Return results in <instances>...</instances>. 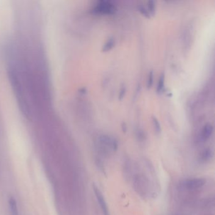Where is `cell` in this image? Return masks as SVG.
Here are the masks:
<instances>
[{
    "label": "cell",
    "instance_id": "obj_1",
    "mask_svg": "<svg viewBox=\"0 0 215 215\" xmlns=\"http://www.w3.org/2000/svg\"><path fill=\"white\" fill-rule=\"evenodd\" d=\"M99 148L102 154H108L110 151H115L118 148V142L112 137L107 135H102L99 138Z\"/></svg>",
    "mask_w": 215,
    "mask_h": 215
},
{
    "label": "cell",
    "instance_id": "obj_2",
    "mask_svg": "<svg viewBox=\"0 0 215 215\" xmlns=\"http://www.w3.org/2000/svg\"><path fill=\"white\" fill-rule=\"evenodd\" d=\"M206 184V181L202 178L188 179L181 183V187L186 190H195L203 187Z\"/></svg>",
    "mask_w": 215,
    "mask_h": 215
},
{
    "label": "cell",
    "instance_id": "obj_3",
    "mask_svg": "<svg viewBox=\"0 0 215 215\" xmlns=\"http://www.w3.org/2000/svg\"><path fill=\"white\" fill-rule=\"evenodd\" d=\"M116 10L115 7L110 2L101 1L96 5L94 11L101 14H113Z\"/></svg>",
    "mask_w": 215,
    "mask_h": 215
},
{
    "label": "cell",
    "instance_id": "obj_4",
    "mask_svg": "<svg viewBox=\"0 0 215 215\" xmlns=\"http://www.w3.org/2000/svg\"><path fill=\"white\" fill-rule=\"evenodd\" d=\"M93 192L95 193L97 202L98 203H99V206H101L103 215H110V212L109 210L107 202L105 199V198L104 197L103 194L102 193L101 190L95 185L93 186Z\"/></svg>",
    "mask_w": 215,
    "mask_h": 215
},
{
    "label": "cell",
    "instance_id": "obj_5",
    "mask_svg": "<svg viewBox=\"0 0 215 215\" xmlns=\"http://www.w3.org/2000/svg\"><path fill=\"white\" fill-rule=\"evenodd\" d=\"M148 181L143 175L136 176L134 180V186L136 190L138 192L139 194L143 195L146 194L148 190Z\"/></svg>",
    "mask_w": 215,
    "mask_h": 215
},
{
    "label": "cell",
    "instance_id": "obj_6",
    "mask_svg": "<svg viewBox=\"0 0 215 215\" xmlns=\"http://www.w3.org/2000/svg\"><path fill=\"white\" fill-rule=\"evenodd\" d=\"M213 132V127L210 124H206L204 128L202 129L201 134V138L203 141L208 140L210 136L212 135Z\"/></svg>",
    "mask_w": 215,
    "mask_h": 215
},
{
    "label": "cell",
    "instance_id": "obj_7",
    "mask_svg": "<svg viewBox=\"0 0 215 215\" xmlns=\"http://www.w3.org/2000/svg\"><path fill=\"white\" fill-rule=\"evenodd\" d=\"M8 204H9L10 214L11 215H19L16 201H15L14 198L10 197L9 198Z\"/></svg>",
    "mask_w": 215,
    "mask_h": 215
},
{
    "label": "cell",
    "instance_id": "obj_8",
    "mask_svg": "<svg viewBox=\"0 0 215 215\" xmlns=\"http://www.w3.org/2000/svg\"><path fill=\"white\" fill-rule=\"evenodd\" d=\"M213 153L212 150L209 148H207L202 152L201 155V160L204 162H208L213 158Z\"/></svg>",
    "mask_w": 215,
    "mask_h": 215
},
{
    "label": "cell",
    "instance_id": "obj_9",
    "mask_svg": "<svg viewBox=\"0 0 215 215\" xmlns=\"http://www.w3.org/2000/svg\"><path fill=\"white\" fill-rule=\"evenodd\" d=\"M115 44V41L114 38H110L109 40H108L105 44L104 45L102 50L103 51H107L110 50L114 46Z\"/></svg>",
    "mask_w": 215,
    "mask_h": 215
},
{
    "label": "cell",
    "instance_id": "obj_10",
    "mask_svg": "<svg viewBox=\"0 0 215 215\" xmlns=\"http://www.w3.org/2000/svg\"><path fill=\"white\" fill-rule=\"evenodd\" d=\"M164 82H165V76L164 74H162L159 80V83H158V86H157V92L159 93H160L162 92V90H163L164 88Z\"/></svg>",
    "mask_w": 215,
    "mask_h": 215
},
{
    "label": "cell",
    "instance_id": "obj_11",
    "mask_svg": "<svg viewBox=\"0 0 215 215\" xmlns=\"http://www.w3.org/2000/svg\"><path fill=\"white\" fill-rule=\"evenodd\" d=\"M153 123L154 128H155V130L156 132L157 133V134L160 133V132H161V126H160V124L159 121L156 119V118H155V117H153Z\"/></svg>",
    "mask_w": 215,
    "mask_h": 215
},
{
    "label": "cell",
    "instance_id": "obj_12",
    "mask_svg": "<svg viewBox=\"0 0 215 215\" xmlns=\"http://www.w3.org/2000/svg\"><path fill=\"white\" fill-rule=\"evenodd\" d=\"M147 10H148L149 13H150V15H153L155 11V3L152 1L148 2V7H147Z\"/></svg>",
    "mask_w": 215,
    "mask_h": 215
},
{
    "label": "cell",
    "instance_id": "obj_13",
    "mask_svg": "<svg viewBox=\"0 0 215 215\" xmlns=\"http://www.w3.org/2000/svg\"><path fill=\"white\" fill-rule=\"evenodd\" d=\"M95 163H96V165L98 167V168H99L102 172L105 173V168H104V164H103L102 160L99 159H96V160L95 161Z\"/></svg>",
    "mask_w": 215,
    "mask_h": 215
},
{
    "label": "cell",
    "instance_id": "obj_14",
    "mask_svg": "<svg viewBox=\"0 0 215 215\" xmlns=\"http://www.w3.org/2000/svg\"><path fill=\"white\" fill-rule=\"evenodd\" d=\"M153 83V72L152 71H151L149 73L148 75V82H147V85H148V87L150 88L152 86Z\"/></svg>",
    "mask_w": 215,
    "mask_h": 215
},
{
    "label": "cell",
    "instance_id": "obj_15",
    "mask_svg": "<svg viewBox=\"0 0 215 215\" xmlns=\"http://www.w3.org/2000/svg\"><path fill=\"white\" fill-rule=\"evenodd\" d=\"M139 10L141 12V13H143L145 16H146L147 17H150V13H149V11L147 10V8H145L144 7H140Z\"/></svg>",
    "mask_w": 215,
    "mask_h": 215
},
{
    "label": "cell",
    "instance_id": "obj_16",
    "mask_svg": "<svg viewBox=\"0 0 215 215\" xmlns=\"http://www.w3.org/2000/svg\"><path fill=\"white\" fill-rule=\"evenodd\" d=\"M125 92H126V88L125 87L121 88L120 93H119V98L120 99H122L124 97V96L125 95Z\"/></svg>",
    "mask_w": 215,
    "mask_h": 215
}]
</instances>
